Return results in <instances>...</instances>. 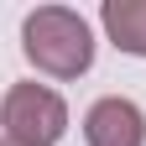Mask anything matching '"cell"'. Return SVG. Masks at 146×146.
<instances>
[{"label":"cell","instance_id":"cell-1","mask_svg":"<svg viewBox=\"0 0 146 146\" xmlns=\"http://www.w3.org/2000/svg\"><path fill=\"white\" fill-rule=\"evenodd\" d=\"M21 52L47 78H78L94 63V31L68 5H36L21 21Z\"/></svg>","mask_w":146,"mask_h":146},{"label":"cell","instance_id":"cell-2","mask_svg":"<svg viewBox=\"0 0 146 146\" xmlns=\"http://www.w3.org/2000/svg\"><path fill=\"white\" fill-rule=\"evenodd\" d=\"M0 131L16 146H58L68 131V104L47 84H11L0 99Z\"/></svg>","mask_w":146,"mask_h":146},{"label":"cell","instance_id":"cell-3","mask_svg":"<svg viewBox=\"0 0 146 146\" xmlns=\"http://www.w3.org/2000/svg\"><path fill=\"white\" fill-rule=\"evenodd\" d=\"M84 141L89 146H146V115L131 99L104 94L99 104H89V115H84Z\"/></svg>","mask_w":146,"mask_h":146},{"label":"cell","instance_id":"cell-4","mask_svg":"<svg viewBox=\"0 0 146 146\" xmlns=\"http://www.w3.org/2000/svg\"><path fill=\"white\" fill-rule=\"evenodd\" d=\"M99 21L110 31V42L131 58H146V0H104Z\"/></svg>","mask_w":146,"mask_h":146},{"label":"cell","instance_id":"cell-5","mask_svg":"<svg viewBox=\"0 0 146 146\" xmlns=\"http://www.w3.org/2000/svg\"><path fill=\"white\" fill-rule=\"evenodd\" d=\"M0 146H16V141H0Z\"/></svg>","mask_w":146,"mask_h":146}]
</instances>
